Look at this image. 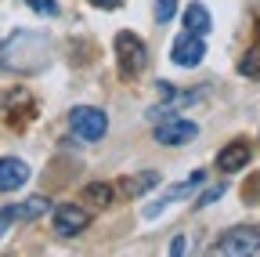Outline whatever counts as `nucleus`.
Instances as JSON below:
<instances>
[{
	"instance_id": "20e7f679",
	"label": "nucleus",
	"mask_w": 260,
	"mask_h": 257,
	"mask_svg": "<svg viewBox=\"0 0 260 257\" xmlns=\"http://www.w3.org/2000/svg\"><path fill=\"white\" fill-rule=\"evenodd\" d=\"M199 185H206V170H195L188 181H181V185H170V188H162L159 196H155V203H148L145 207V217H159L162 210H167L170 203H177V199H188Z\"/></svg>"
},
{
	"instance_id": "f257e3e1",
	"label": "nucleus",
	"mask_w": 260,
	"mask_h": 257,
	"mask_svg": "<svg viewBox=\"0 0 260 257\" xmlns=\"http://www.w3.org/2000/svg\"><path fill=\"white\" fill-rule=\"evenodd\" d=\"M112 51H116V66H119V76L123 80H134L145 62H148V47L138 33H130V29H119L116 40H112Z\"/></svg>"
},
{
	"instance_id": "f8f14e48",
	"label": "nucleus",
	"mask_w": 260,
	"mask_h": 257,
	"mask_svg": "<svg viewBox=\"0 0 260 257\" xmlns=\"http://www.w3.org/2000/svg\"><path fill=\"white\" fill-rule=\"evenodd\" d=\"M83 199L94 203V207H109V203H112V185H105V181L87 185V188H83Z\"/></svg>"
},
{
	"instance_id": "dca6fc26",
	"label": "nucleus",
	"mask_w": 260,
	"mask_h": 257,
	"mask_svg": "<svg viewBox=\"0 0 260 257\" xmlns=\"http://www.w3.org/2000/svg\"><path fill=\"white\" fill-rule=\"evenodd\" d=\"M22 4H25L29 11H37V15H47V18L58 15V4H54V0H22Z\"/></svg>"
},
{
	"instance_id": "9d476101",
	"label": "nucleus",
	"mask_w": 260,
	"mask_h": 257,
	"mask_svg": "<svg viewBox=\"0 0 260 257\" xmlns=\"http://www.w3.org/2000/svg\"><path fill=\"white\" fill-rule=\"evenodd\" d=\"M181 18H184V29H188V33H199V37H206V33H210V25H213L206 4H199V0H191V4L184 8Z\"/></svg>"
},
{
	"instance_id": "9b49d317",
	"label": "nucleus",
	"mask_w": 260,
	"mask_h": 257,
	"mask_svg": "<svg viewBox=\"0 0 260 257\" xmlns=\"http://www.w3.org/2000/svg\"><path fill=\"white\" fill-rule=\"evenodd\" d=\"M47 210H51L47 196H29L25 203H18V221H37V217L47 214Z\"/></svg>"
},
{
	"instance_id": "6e6552de",
	"label": "nucleus",
	"mask_w": 260,
	"mask_h": 257,
	"mask_svg": "<svg viewBox=\"0 0 260 257\" xmlns=\"http://www.w3.org/2000/svg\"><path fill=\"white\" fill-rule=\"evenodd\" d=\"M249 159H253V149L246 141H232V145H224L217 152V170L220 174H235V170H242L249 163Z\"/></svg>"
},
{
	"instance_id": "4468645a",
	"label": "nucleus",
	"mask_w": 260,
	"mask_h": 257,
	"mask_svg": "<svg viewBox=\"0 0 260 257\" xmlns=\"http://www.w3.org/2000/svg\"><path fill=\"white\" fill-rule=\"evenodd\" d=\"M239 73H242V76H260V47H253V51H246V54H242Z\"/></svg>"
},
{
	"instance_id": "7ed1b4c3",
	"label": "nucleus",
	"mask_w": 260,
	"mask_h": 257,
	"mask_svg": "<svg viewBox=\"0 0 260 257\" xmlns=\"http://www.w3.org/2000/svg\"><path fill=\"white\" fill-rule=\"evenodd\" d=\"M69 123H73V134L83 138V141H102L105 131H109V116L94 105H76L69 112Z\"/></svg>"
},
{
	"instance_id": "6ab92c4d",
	"label": "nucleus",
	"mask_w": 260,
	"mask_h": 257,
	"mask_svg": "<svg viewBox=\"0 0 260 257\" xmlns=\"http://www.w3.org/2000/svg\"><path fill=\"white\" fill-rule=\"evenodd\" d=\"M90 4H94V8H119L123 0H90Z\"/></svg>"
},
{
	"instance_id": "2eb2a0df",
	"label": "nucleus",
	"mask_w": 260,
	"mask_h": 257,
	"mask_svg": "<svg viewBox=\"0 0 260 257\" xmlns=\"http://www.w3.org/2000/svg\"><path fill=\"white\" fill-rule=\"evenodd\" d=\"M174 15H177V0H155V22L159 25H167Z\"/></svg>"
},
{
	"instance_id": "f03ea898",
	"label": "nucleus",
	"mask_w": 260,
	"mask_h": 257,
	"mask_svg": "<svg viewBox=\"0 0 260 257\" xmlns=\"http://www.w3.org/2000/svg\"><path fill=\"white\" fill-rule=\"evenodd\" d=\"M210 253L217 257H260V229H228L213 246Z\"/></svg>"
},
{
	"instance_id": "0eeeda50",
	"label": "nucleus",
	"mask_w": 260,
	"mask_h": 257,
	"mask_svg": "<svg viewBox=\"0 0 260 257\" xmlns=\"http://www.w3.org/2000/svg\"><path fill=\"white\" fill-rule=\"evenodd\" d=\"M152 134H155L159 145H188L195 134H199V127H195L191 120H184V116H167V120L155 123Z\"/></svg>"
},
{
	"instance_id": "aec40b11",
	"label": "nucleus",
	"mask_w": 260,
	"mask_h": 257,
	"mask_svg": "<svg viewBox=\"0 0 260 257\" xmlns=\"http://www.w3.org/2000/svg\"><path fill=\"white\" fill-rule=\"evenodd\" d=\"M170 253H184V236H177V239L170 243Z\"/></svg>"
},
{
	"instance_id": "423d86ee",
	"label": "nucleus",
	"mask_w": 260,
	"mask_h": 257,
	"mask_svg": "<svg viewBox=\"0 0 260 257\" xmlns=\"http://www.w3.org/2000/svg\"><path fill=\"white\" fill-rule=\"evenodd\" d=\"M203 58H206V40L199 33H181L170 47V62L181 66V69H195Z\"/></svg>"
},
{
	"instance_id": "1a4fd4ad",
	"label": "nucleus",
	"mask_w": 260,
	"mask_h": 257,
	"mask_svg": "<svg viewBox=\"0 0 260 257\" xmlns=\"http://www.w3.org/2000/svg\"><path fill=\"white\" fill-rule=\"evenodd\" d=\"M29 181V163L15 156H0V192H15Z\"/></svg>"
},
{
	"instance_id": "a211bd4d",
	"label": "nucleus",
	"mask_w": 260,
	"mask_h": 257,
	"mask_svg": "<svg viewBox=\"0 0 260 257\" xmlns=\"http://www.w3.org/2000/svg\"><path fill=\"white\" fill-rule=\"evenodd\" d=\"M220 196H224V185H213V188H206V192H203V196H199V199H195V207H210V203H217Z\"/></svg>"
},
{
	"instance_id": "ddd939ff",
	"label": "nucleus",
	"mask_w": 260,
	"mask_h": 257,
	"mask_svg": "<svg viewBox=\"0 0 260 257\" xmlns=\"http://www.w3.org/2000/svg\"><path fill=\"white\" fill-rule=\"evenodd\" d=\"M152 185H159V174H155V170H145L141 178H126V181H123V188L130 192V196H141V192H148Z\"/></svg>"
},
{
	"instance_id": "f3484780",
	"label": "nucleus",
	"mask_w": 260,
	"mask_h": 257,
	"mask_svg": "<svg viewBox=\"0 0 260 257\" xmlns=\"http://www.w3.org/2000/svg\"><path fill=\"white\" fill-rule=\"evenodd\" d=\"M15 221H18V207H0V239L11 232Z\"/></svg>"
},
{
	"instance_id": "39448f33",
	"label": "nucleus",
	"mask_w": 260,
	"mask_h": 257,
	"mask_svg": "<svg viewBox=\"0 0 260 257\" xmlns=\"http://www.w3.org/2000/svg\"><path fill=\"white\" fill-rule=\"evenodd\" d=\"M51 221H54V232L61 239H73V236H80L87 224H90V214L80 203H58L54 214H51Z\"/></svg>"
}]
</instances>
